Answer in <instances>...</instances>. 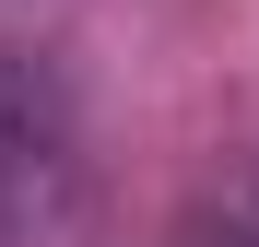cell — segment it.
Here are the masks:
<instances>
[{"mask_svg":"<svg viewBox=\"0 0 259 247\" xmlns=\"http://www.w3.org/2000/svg\"><path fill=\"white\" fill-rule=\"evenodd\" d=\"M71 141H82L71 82L35 59V47H0V235H12L24 212H59V188H71Z\"/></svg>","mask_w":259,"mask_h":247,"instance_id":"obj_1","label":"cell"},{"mask_svg":"<svg viewBox=\"0 0 259 247\" xmlns=\"http://www.w3.org/2000/svg\"><path fill=\"white\" fill-rule=\"evenodd\" d=\"M165 247H259V153L212 165V177L177 200V235Z\"/></svg>","mask_w":259,"mask_h":247,"instance_id":"obj_2","label":"cell"}]
</instances>
